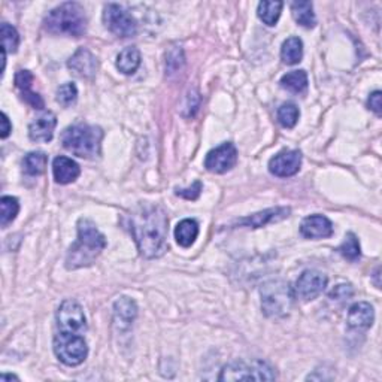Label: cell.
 <instances>
[{
  "mask_svg": "<svg viewBox=\"0 0 382 382\" xmlns=\"http://www.w3.org/2000/svg\"><path fill=\"white\" fill-rule=\"evenodd\" d=\"M303 57V42L299 37H289L281 48V59L285 64H298Z\"/></svg>",
  "mask_w": 382,
  "mask_h": 382,
  "instance_id": "cb8c5ba5",
  "label": "cell"
},
{
  "mask_svg": "<svg viewBox=\"0 0 382 382\" xmlns=\"http://www.w3.org/2000/svg\"><path fill=\"white\" fill-rule=\"evenodd\" d=\"M273 369L266 361H233L227 365L219 375V381H273Z\"/></svg>",
  "mask_w": 382,
  "mask_h": 382,
  "instance_id": "52a82bcc",
  "label": "cell"
},
{
  "mask_svg": "<svg viewBox=\"0 0 382 382\" xmlns=\"http://www.w3.org/2000/svg\"><path fill=\"white\" fill-rule=\"evenodd\" d=\"M68 68L80 78L90 80L98 72V59L87 48H80L69 59Z\"/></svg>",
  "mask_w": 382,
  "mask_h": 382,
  "instance_id": "5bb4252c",
  "label": "cell"
},
{
  "mask_svg": "<svg viewBox=\"0 0 382 382\" xmlns=\"http://www.w3.org/2000/svg\"><path fill=\"white\" fill-rule=\"evenodd\" d=\"M281 87L291 93H302L308 87V75L304 71H293L281 78Z\"/></svg>",
  "mask_w": 382,
  "mask_h": 382,
  "instance_id": "484cf974",
  "label": "cell"
},
{
  "mask_svg": "<svg viewBox=\"0 0 382 382\" xmlns=\"http://www.w3.org/2000/svg\"><path fill=\"white\" fill-rule=\"evenodd\" d=\"M202 188H203L202 183H200V181H196V183L190 188H181V190L178 188L176 194L188 200H196L200 196V193H202Z\"/></svg>",
  "mask_w": 382,
  "mask_h": 382,
  "instance_id": "836d02e7",
  "label": "cell"
},
{
  "mask_svg": "<svg viewBox=\"0 0 382 382\" xmlns=\"http://www.w3.org/2000/svg\"><path fill=\"white\" fill-rule=\"evenodd\" d=\"M127 219L129 230L143 257L157 259L165 254L167 250L169 219L163 208L143 203L133 209Z\"/></svg>",
  "mask_w": 382,
  "mask_h": 382,
  "instance_id": "6da1fadb",
  "label": "cell"
},
{
  "mask_svg": "<svg viewBox=\"0 0 382 382\" xmlns=\"http://www.w3.org/2000/svg\"><path fill=\"white\" fill-rule=\"evenodd\" d=\"M11 131H12V126H11V122H9L8 116L3 112L2 113V133H0V136H2V139H6Z\"/></svg>",
  "mask_w": 382,
  "mask_h": 382,
  "instance_id": "d590c367",
  "label": "cell"
},
{
  "mask_svg": "<svg viewBox=\"0 0 382 382\" xmlns=\"http://www.w3.org/2000/svg\"><path fill=\"white\" fill-rule=\"evenodd\" d=\"M48 163V157L45 152L35 151L28 152L23 158V172L28 176H37L45 172Z\"/></svg>",
  "mask_w": 382,
  "mask_h": 382,
  "instance_id": "d4e9b609",
  "label": "cell"
},
{
  "mask_svg": "<svg viewBox=\"0 0 382 382\" xmlns=\"http://www.w3.org/2000/svg\"><path fill=\"white\" fill-rule=\"evenodd\" d=\"M54 352L63 365L80 366L89 356V347L81 334L60 330L54 338Z\"/></svg>",
  "mask_w": 382,
  "mask_h": 382,
  "instance_id": "8992f818",
  "label": "cell"
},
{
  "mask_svg": "<svg viewBox=\"0 0 382 382\" xmlns=\"http://www.w3.org/2000/svg\"><path fill=\"white\" fill-rule=\"evenodd\" d=\"M294 291L285 281H271L262 289V308L267 317L280 318L289 315L293 307Z\"/></svg>",
  "mask_w": 382,
  "mask_h": 382,
  "instance_id": "5b68a950",
  "label": "cell"
},
{
  "mask_svg": "<svg viewBox=\"0 0 382 382\" xmlns=\"http://www.w3.org/2000/svg\"><path fill=\"white\" fill-rule=\"evenodd\" d=\"M282 6V2H260L257 14L266 26H275L281 17Z\"/></svg>",
  "mask_w": 382,
  "mask_h": 382,
  "instance_id": "83f0119b",
  "label": "cell"
},
{
  "mask_svg": "<svg viewBox=\"0 0 382 382\" xmlns=\"http://www.w3.org/2000/svg\"><path fill=\"white\" fill-rule=\"evenodd\" d=\"M367 107H369V109L374 111L378 117H381V113H382V94H381L379 90L374 91L369 96Z\"/></svg>",
  "mask_w": 382,
  "mask_h": 382,
  "instance_id": "e575fe53",
  "label": "cell"
},
{
  "mask_svg": "<svg viewBox=\"0 0 382 382\" xmlns=\"http://www.w3.org/2000/svg\"><path fill=\"white\" fill-rule=\"evenodd\" d=\"M352 294H354V290H352V286L349 284H339L330 291V299L343 302L351 299Z\"/></svg>",
  "mask_w": 382,
  "mask_h": 382,
  "instance_id": "d6a6232c",
  "label": "cell"
},
{
  "mask_svg": "<svg viewBox=\"0 0 382 382\" xmlns=\"http://www.w3.org/2000/svg\"><path fill=\"white\" fill-rule=\"evenodd\" d=\"M2 42H3V50L9 54H14L18 50V45H20V35H18L17 28L12 27L8 23H2Z\"/></svg>",
  "mask_w": 382,
  "mask_h": 382,
  "instance_id": "f546056e",
  "label": "cell"
},
{
  "mask_svg": "<svg viewBox=\"0 0 382 382\" xmlns=\"http://www.w3.org/2000/svg\"><path fill=\"white\" fill-rule=\"evenodd\" d=\"M300 233L308 239H324L333 235V224L324 215H309L300 224Z\"/></svg>",
  "mask_w": 382,
  "mask_h": 382,
  "instance_id": "9a60e30c",
  "label": "cell"
},
{
  "mask_svg": "<svg viewBox=\"0 0 382 382\" xmlns=\"http://www.w3.org/2000/svg\"><path fill=\"white\" fill-rule=\"evenodd\" d=\"M12 379H15V381H18V376H15V375H2V376H0V382H6V381H12Z\"/></svg>",
  "mask_w": 382,
  "mask_h": 382,
  "instance_id": "8d00e7d4",
  "label": "cell"
},
{
  "mask_svg": "<svg viewBox=\"0 0 382 382\" xmlns=\"http://www.w3.org/2000/svg\"><path fill=\"white\" fill-rule=\"evenodd\" d=\"M76 227H78V239L66 257V267L71 271L93 264L107 248V237L99 232L98 226L91 219L81 218Z\"/></svg>",
  "mask_w": 382,
  "mask_h": 382,
  "instance_id": "7a4b0ae2",
  "label": "cell"
},
{
  "mask_svg": "<svg viewBox=\"0 0 382 382\" xmlns=\"http://www.w3.org/2000/svg\"><path fill=\"white\" fill-rule=\"evenodd\" d=\"M338 251L345 257V259L351 260V262H356L360 259L361 255V250H360V242L357 236L349 232L345 235V239H343V242L340 244V246L338 248Z\"/></svg>",
  "mask_w": 382,
  "mask_h": 382,
  "instance_id": "f1b7e54d",
  "label": "cell"
},
{
  "mask_svg": "<svg viewBox=\"0 0 382 382\" xmlns=\"http://www.w3.org/2000/svg\"><path fill=\"white\" fill-rule=\"evenodd\" d=\"M291 14L294 20L302 27L312 28L317 24V18L313 14V6L311 2H293L291 3Z\"/></svg>",
  "mask_w": 382,
  "mask_h": 382,
  "instance_id": "603a6c76",
  "label": "cell"
},
{
  "mask_svg": "<svg viewBox=\"0 0 382 382\" xmlns=\"http://www.w3.org/2000/svg\"><path fill=\"white\" fill-rule=\"evenodd\" d=\"M76 98H78V89H76V85L73 82H66L57 90L55 99L64 108H68L72 103H75Z\"/></svg>",
  "mask_w": 382,
  "mask_h": 382,
  "instance_id": "1f68e13d",
  "label": "cell"
},
{
  "mask_svg": "<svg viewBox=\"0 0 382 382\" xmlns=\"http://www.w3.org/2000/svg\"><path fill=\"white\" fill-rule=\"evenodd\" d=\"M375 321V311L367 302H357L348 311V326L351 329H369Z\"/></svg>",
  "mask_w": 382,
  "mask_h": 382,
  "instance_id": "e0dca14e",
  "label": "cell"
},
{
  "mask_svg": "<svg viewBox=\"0 0 382 382\" xmlns=\"http://www.w3.org/2000/svg\"><path fill=\"white\" fill-rule=\"evenodd\" d=\"M290 209L289 208H272V209H266L263 212L254 214L248 218L239 219L237 224L239 226H245V227H253V228H259L266 226L267 223L272 221H278V219H284L289 217Z\"/></svg>",
  "mask_w": 382,
  "mask_h": 382,
  "instance_id": "d6986e66",
  "label": "cell"
},
{
  "mask_svg": "<svg viewBox=\"0 0 382 382\" xmlns=\"http://www.w3.org/2000/svg\"><path fill=\"white\" fill-rule=\"evenodd\" d=\"M140 66V53L136 46H129L117 57V69L124 75H133Z\"/></svg>",
  "mask_w": 382,
  "mask_h": 382,
  "instance_id": "44dd1931",
  "label": "cell"
},
{
  "mask_svg": "<svg viewBox=\"0 0 382 382\" xmlns=\"http://www.w3.org/2000/svg\"><path fill=\"white\" fill-rule=\"evenodd\" d=\"M302 166V154L298 149L282 151L271 158L269 170L271 174L280 178H289L298 174Z\"/></svg>",
  "mask_w": 382,
  "mask_h": 382,
  "instance_id": "7c38bea8",
  "label": "cell"
},
{
  "mask_svg": "<svg viewBox=\"0 0 382 382\" xmlns=\"http://www.w3.org/2000/svg\"><path fill=\"white\" fill-rule=\"evenodd\" d=\"M113 315H116V322L121 329L129 327L138 315L136 303L129 298H121L113 304Z\"/></svg>",
  "mask_w": 382,
  "mask_h": 382,
  "instance_id": "ffe728a7",
  "label": "cell"
},
{
  "mask_svg": "<svg viewBox=\"0 0 382 382\" xmlns=\"http://www.w3.org/2000/svg\"><path fill=\"white\" fill-rule=\"evenodd\" d=\"M81 174L80 165L69 157H55L53 161V175L55 183L59 184H71L75 179H78Z\"/></svg>",
  "mask_w": 382,
  "mask_h": 382,
  "instance_id": "2e32d148",
  "label": "cell"
},
{
  "mask_svg": "<svg viewBox=\"0 0 382 382\" xmlns=\"http://www.w3.org/2000/svg\"><path fill=\"white\" fill-rule=\"evenodd\" d=\"M57 324L62 331L81 334L87 329V320L81 304L75 300H64L57 311Z\"/></svg>",
  "mask_w": 382,
  "mask_h": 382,
  "instance_id": "9c48e42d",
  "label": "cell"
},
{
  "mask_svg": "<svg viewBox=\"0 0 382 382\" xmlns=\"http://www.w3.org/2000/svg\"><path fill=\"white\" fill-rule=\"evenodd\" d=\"M102 139V129L90 124H75L66 129L62 135L63 147L81 158L99 157Z\"/></svg>",
  "mask_w": 382,
  "mask_h": 382,
  "instance_id": "277c9868",
  "label": "cell"
},
{
  "mask_svg": "<svg viewBox=\"0 0 382 382\" xmlns=\"http://www.w3.org/2000/svg\"><path fill=\"white\" fill-rule=\"evenodd\" d=\"M57 126V117L51 111H45L28 124V136L35 142H50Z\"/></svg>",
  "mask_w": 382,
  "mask_h": 382,
  "instance_id": "4fadbf2b",
  "label": "cell"
},
{
  "mask_svg": "<svg viewBox=\"0 0 382 382\" xmlns=\"http://www.w3.org/2000/svg\"><path fill=\"white\" fill-rule=\"evenodd\" d=\"M237 163V149L230 142H224L221 145L211 149L205 158V167L214 174H226L227 170L235 167Z\"/></svg>",
  "mask_w": 382,
  "mask_h": 382,
  "instance_id": "8fae6325",
  "label": "cell"
},
{
  "mask_svg": "<svg viewBox=\"0 0 382 382\" xmlns=\"http://www.w3.org/2000/svg\"><path fill=\"white\" fill-rule=\"evenodd\" d=\"M299 116H300L299 108L295 107L294 103H284L278 109V120L286 129H291L298 124Z\"/></svg>",
  "mask_w": 382,
  "mask_h": 382,
  "instance_id": "4dcf8cb0",
  "label": "cell"
},
{
  "mask_svg": "<svg viewBox=\"0 0 382 382\" xmlns=\"http://www.w3.org/2000/svg\"><path fill=\"white\" fill-rule=\"evenodd\" d=\"M197 236H199V224L196 219H191V218L183 219V221H181L175 228L176 242L184 248L193 245L196 242Z\"/></svg>",
  "mask_w": 382,
  "mask_h": 382,
  "instance_id": "7402d4cb",
  "label": "cell"
},
{
  "mask_svg": "<svg viewBox=\"0 0 382 382\" xmlns=\"http://www.w3.org/2000/svg\"><path fill=\"white\" fill-rule=\"evenodd\" d=\"M33 75L28 71H20L15 75V85L17 89L21 91V98L26 103L30 104L33 109H42L44 100L37 93L32 91Z\"/></svg>",
  "mask_w": 382,
  "mask_h": 382,
  "instance_id": "ac0fdd59",
  "label": "cell"
},
{
  "mask_svg": "<svg viewBox=\"0 0 382 382\" xmlns=\"http://www.w3.org/2000/svg\"><path fill=\"white\" fill-rule=\"evenodd\" d=\"M327 276L318 271H304L299 280L295 281L294 298L303 302H309L317 299L318 295L326 290Z\"/></svg>",
  "mask_w": 382,
  "mask_h": 382,
  "instance_id": "30bf717a",
  "label": "cell"
},
{
  "mask_svg": "<svg viewBox=\"0 0 382 382\" xmlns=\"http://www.w3.org/2000/svg\"><path fill=\"white\" fill-rule=\"evenodd\" d=\"M20 211V203L12 196H3L0 199V224L2 227H8L11 224Z\"/></svg>",
  "mask_w": 382,
  "mask_h": 382,
  "instance_id": "4316f807",
  "label": "cell"
},
{
  "mask_svg": "<svg viewBox=\"0 0 382 382\" xmlns=\"http://www.w3.org/2000/svg\"><path fill=\"white\" fill-rule=\"evenodd\" d=\"M103 23L109 32L118 37H131L136 35L138 24L126 9L120 5L109 3L103 9Z\"/></svg>",
  "mask_w": 382,
  "mask_h": 382,
  "instance_id": "ba28073f",
  "label": "cell"
},
{
  "mask_svg": "<svg viewBox=\"0 0 382 382\" xmlns=\"http://www.w3.org/2000/svg\"><path fill=\"white\" fill-rule=\"evenodd\" d=\"M45 28L53 35L81 37L87 30V17L80 3L68 2L54 8L45 18Z\"/></svg>",
  "mask_w": 382,
  "mask_h": 382,
  "instance_id": "3957f363",
  "label": "cell"
}]
</instances>
